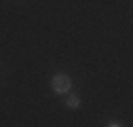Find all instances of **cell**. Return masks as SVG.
Here are the masks:
<instances>
[{"mask_svg": "<svg viewBox=\"0 0 133 127\" xmlns=\"http://www.w3.org/2000/svg\"><path fill=\"white\" fill-rule=\"evenodd\" d=\"M51 87H53V91L57 95H65V93H70V89H72V78L68 74H55L51 78Z\"/></svg>", "mask_w": 133, "mask_h": 127, "instance_id": "6da1fadb", "label": "cell"}, {"mask_svg": "<svg viewBox=\"0 0 133 127\" xmlns=\"http://www.w3.org/2000/svg\"><path fill=\"white\" fill-rule=\"evenodd\" d=\"M65 95H68V100H65V106L72 108V110H76V108L80 106V98H78V95H74V93H65Z\"/></svg>", "mask_w": 133, "mask_h": 127, "instance_id": "7a4b0ae2", "label": "cell"}]
</instances>
